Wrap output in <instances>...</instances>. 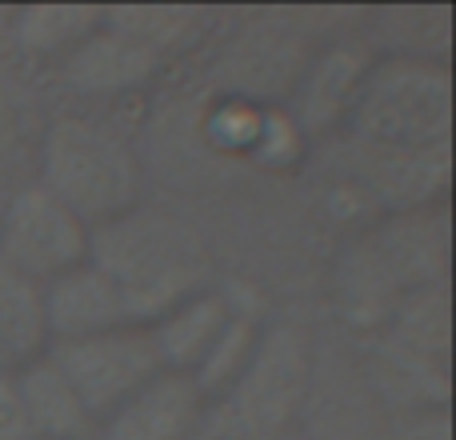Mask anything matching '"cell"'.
Returning <instances> with one entry per match:
<instances>
[{
    "instance_id": "1",
    "label": "cell",
    "mask_w": 456,
    "mask_h": 440,
    "mask_svg": "<svg viewBox=\"0 0 456 440\" xmlns=\"http://www.w3.org/2000/svg\"><path fill=\"white\" fill-rule=\"evenodd\" d=\"M88 260L120 289L133 324H152L160 313L205 292L208 260L200 240L165 213H125L96 224Z\"/></svg>"
},
{
    "instance_id": "2",
    "label": "cell",
    "mask_w": 456,
    "mask_h": 440,
    "mask_svg": "<svg viewBox=\"0 0 456 440\" xmlns=\"http://www.w3.org/2000/svg\"><path fill=\"white\" fill-rule=\"evenodd\" d=\"M136 157L120 133L96 120H56L40 144V189L53 192L88 228L133 213Z\"/></svg>"
},
{
    "instance_id": "3",
    "label": "cell",
    "mask_w": 456,
    "mask_h": 440,
    "mask_svg": "<svg viewBox=\"0 0 456 440\" xmlns=\"http://www.w3.org/2000/svg\"><path fill=\"white\" fill-rule=\"evenodd\" d=\"M353 112L369 144L425 152L449 136V80L425 64H385L353 93Z\"/></svg>"
},
{
    "instance_id": "4",
    "label": "cell",
    "mask_w": 456,
    "mask_h": 440,
    "mask_svg": "<svg viewBox=\"0 0 456 440\" xmlns=\"http://www.w3.org/2000/svg\"><path fill=\"white\" fill-rule=\"evenodd\" d=\"M48 361L64 372L93 425H104L144 385L160 377V361L152 353L144 324H128V329H112L85 340H56L48 345Z\"/></svg>"
},
{
    "instance_id": "5",
    "label": "cell",
    "mask_w": 456,
    "mask_h": 440,
    "mask_svg": "<svg viewBox=\"0 0 456 440\" xmlns=\"http://www.w3.org/2000/svg\"><path fill=\"white\" fill-rule=\"evenodd\" d=\"M88 236L93 228L40 184L12 192L0 205V265L37 281L40 289L85 265Z\"/></svg>"
},
{
    "instance_id": "6",
    "label": "cell",
    "mask_w": 456,
    "mask_h": 440,
    "mask_svg": "<svg viewBox=\"0 0 456 440\" xmlns=\"http://www.w3.org/2000/svg\"><path fill=\"white\" fill-rule=\"evenodd\" d=\"M45 321L48 345H56V340H85L112 329H128L133 316L117 284L93 260H85L72 273L45 284Z\"/></svg>"
},
{
    "instance_id": "7",
    "label": "cell",
    "mask_w": 456,
    "mask_h": 440,
    "mask_svg": "<svg viewBox=\"0 0 456 440\" xmlns=\"http://www.w3.org/2000/svg\"><path fill=\"white\" fill-rule=\"evenodd\" d=\"M232 316V300L224 292H192L168 313H160L149 329L152 353L160 361V372H176V377H192L200 361L208 356L213 340Z\"/></svg>"
},
{
    "instance_id": "8",
    "label": "cell",
    "mask_w": 456,
    "mask_h": 440,
    "mask_svg": "<svg viewBox=\"0 0 456 440\" xmlns=\"http://www.w3.org/2000/svg\"><path fill=\"white\" fill-rule=\"evenodd\" d=\"M205 396L189 377L160 372L144 385L125 409H117L101 425V440H184L200 412Z\"/></svg>"
},
{
    "instance_id": "9",
    "label": "cell",
    "mask_w": 456,
    "mask_h": 440,
    "mask_svg": "<svg viewBox=\"0 0 456 440\" xmlns=\"http://www.w3.org/2000/svg\"><path fill=\"white\" fill-rule=\"evenodd\" d=\"M16 385H20L32 440H85L93 433V417L85 412V404H80V396L64 380V372L48 361V353L20 364L16 369Z\"/></svg>"
},
{
    "instance_id": "10",
    "label": "cell",
    "mask_w": 456,
    "mask_h": 440,
    "mask_svg": "<svg viewBox=\"0 0 456 440\" xmlns=\"http://www.w3.org/2000/svg\"><path fill=\"white\" fill-rule=\"evenodd\" d=\"M149 72H152V48L125 29L93 32L64 56V77L80 93H120V88L141 85Z\"/></svg>"
},
{
    "instance_id": "11",
    "label": "cell",
    "mask_w": 456,
    "mask_h": 440,
    "mask_svg": "<svg viewBox=\"0 0 456 440\" xmlns=\"http://www.w3.org/2000/svg\"><path fill=\"white\" fill-rule=\"evenodd\" d=\"M48 353L45 289L28 276L0 265V356L8 369L37 361Z\"/></svg>"
},
{
    "instance_id": "12",
    "label": "cell",
    "mask_w": 456,
    "mask_h": 440,
    "mask_svg": "<svg viewBox=\"0 0 456 440\" xmlns=\"http://www.w3.org/2000/svg\"><path fill=\"white\" fill-rule=\"evenodd\" d=\"M260 348V329L256 321H252L248 313H236L228 316V324L221 329V337L213 340V348H208V356L200 361V369L192 372V385H197L200 396H213V393H232V385L244 377V369L252 364V356H256Z\"/></svg>"
},
{
    "instance_id": "13",
    "label": "cell",
    "mask_w": 456,
    "mask_h": 440,
    "mask_svg": "<svg viewBox=\"0 0 456 440\" xmlns=\"http://www.w3.org/2000/svg\"><path fill=\"white\" fill-rule=\"evenodd\" d=\"M101 20L96 8H69V4H45L28 8L20 16V45L28 53H72L85 37H93V24Z\"/></svg>"
},
{
    "instance_id": "14",
    "label": "cell",
    "mask_w": 456,
    "mask_h": 440,
    "mask_svg": "<svg viewBox=\"0 0 456 440\" xmlns=\"http://www.w3.org/2000/svg\"><path fill=\"white\" fill-rule=\"evenodd\" d=\"M0 440H32L20 385H16V369H0Z\"/></svg>"
},
{
    "instance_id": "15",
    "label": "cell",
    "mask_w": 456,
    "mask_h": 440,
    "mask_svg": "<svg viewBox=\"0 0 456 440\" xmlns=\"http://www.w3.org/2000/svg\"><path fill=\"white\" fill-rule=\"evenodd\" d=\"M0 369H8V364H4V356H0Z\"/></svg>"
}]
</instances>
